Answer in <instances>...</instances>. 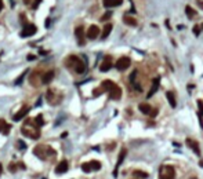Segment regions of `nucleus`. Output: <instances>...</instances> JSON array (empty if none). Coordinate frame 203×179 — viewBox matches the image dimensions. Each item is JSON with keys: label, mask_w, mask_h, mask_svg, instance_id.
<instances>
[{"label": "nucleus", "mask_w": 203, "mask_h": 179, "mask_svg": "<svg viewBox=\"0 0 203 179\" xmlns=\"http://www.w3.org/2000/svg\"><path fill=\"white\" fill-rule=\"evenodd\" d=\"M33 121H35V124H36V125L39 127V128L43 125V124H44V121H43V116H42V114H39L36 118H33Z\"/></svg>", "instance_id": "nucleus-26"}, {"label": "nucleus", "mask_w": 203, "mask_h": 179, "mask_svg": "<svg viewBox=\"0 0 203 179\" xmlns=\"http://www.w3.org/2000/svg\"><path fill=\"white\" fill-rule=\"evenodd\" d=\"M159 77H156V79H153V84H152V88L149 90V92H148V98H151V96L153 95V94L156 92V91L159 90Z\"/></svg>", "instance_id": "nucleus-17"}, {"label": "nucleus", "mask_w": 203, "mask_h": 179, "mask_svg": "<svg viewBox=\"0 0 203 179\" xmlns=\"http://www.w3.org/2000/svg\"><path fill=\"white\" fill-rule=\"evenodd\" d=\"M115 85L113 81H111V80H104L102 84H101V90L102 91H111V88Z\"/></svg>", "instance_id": "nucleus-19"}, {"label": "nucleus", "mask_w": 203, "mask_h": 179, "mask_svg": "<svg viewBox=\"0 0 203 179\" xmlns=\"http://www.w3.org/2000/svg\"><path fill=\"white\" fill-rule=\"evenodd\" d=\"M196 4L199 6V7L203 10V0H196Z\"/></svg>", "instance_id": "nucleus-38"}, {"label": "nucleus", "mask_w": 203, "mask_h": 179, "mask_svg": "<svg viewBox=\"0 0 203 179\" xmlns=\"http://www.w3.org/2000/svg\"><path fill=\"white\" fill-rule=\"evenodd\" d=\"M86 36H87V39H90V40H94V39H97L98 36H100V28H98L97 25H91V26L87 29Z\"/></svg>", "instance_id": "nucleus-7"}, {"label": "nucleus", "mask_w": 203, "mask_h": 179, "mask_svg": "<svg viewBox=\"0 0 203 179\" xmlns=\"http://www.w3.org/2000/svg\"><path fill=\"white\" fill-rule=\"evenodd\" d=\"M123 21H124L126 25H130V26H137V21L134 18H131V17H128V15L123 17Z\"/></svg>", "instance_id": "nucleus-22"}, {"label": "nucleus", "mask_w": 203, "mask_h": 179, "mask_svg": "<svg viewBox=\"0 0 203 179\" xmlns=\"http://www.w3.org/2000/svg\"><path fill=\"white\" fill-rule=\"evenodd\" d=\"M90 167H91V171H98L101 168V162L97 160H93V161H90Z\"/></svg>", "instance_id": "nucleus-25"}, {"label": "nucleus", "mask_w": 203, "mask_h": 179, "mask_svg": "<svg viewBox=\"0 0 203 179\" xmlns=\"http://www.w3.org/2000/svg\"><path fill=\"white\" fill-rule=\"evenodd\" d=\"M159 179H175V170L173 165H162L159 170Z\"/></svg>", "instance_id": "nucleus-4"}, {"label": "nucleus", "mask_w": 203, "mask_h": 179, "mask_svg": "<svg viewBox=\"0 0 203 179\" xmlns=\"http://www.w3.org/2000/svg\"><path fill=\"white\" fill-rule=\"evenodd\" d=\"M17 147L20 149V150H25V149H26V145L22 142V140H17Z\"/></svg>", "instance_id": "nucleus-29"}, {"label": "nucleus", "mask_w": 203, "mask_h": 179, "mask_svg": "<svg viewBox=\"0 0 203 179\" xmlns=\"http://www.w3.org/2000/svg\"><path fill=\"white\" fill-rule=\"evenodd\" d=\"M31 2H32V0H24V3H25V4H31Z\"/></svg>", "instance_id": "nucleus-41"}, {"label": "nucleus", "mask_w": 203, "mask_h": 179, "mask_svg": "<svg viewBox=\"0 0 203 179\" xmlns=\"http://www.w3.org/2000/svg\"><path fill=\"white\" fill-rule=\"evenodd\" d=\"M120 96H122V88L115 84L109 91V98L113 99V101H117V99H120Z\"/></svg>", "instance_id": "nucleus-8"}, {"label": "nucleus", "mask_w": 203, "mask_h": 179, "mask_svg": "<svg viewBox=\"0 0 203 179\" xmlns=\"http://www.w3.org/2000/svg\"><path fill=\"white\" fill-rule=\"evenodd\" d=\"M111 68H112V59H111V57H105V59L102 61V63H101V66H100V70L101 72H108Z\"/></svg>", "instance_id": "nucleus-13"}, {"label": "nucleus", "mask_w": 203, "mask_h": 179, "mask_svg": "<svg viewBox=\"0 0 203 179\" xmlns=\"http://www.w3.org/2000/svg\"><path fill=\"white\" fill-rule=\"evenodd\" d=\"M192 30H193V33H195L196 36L200 33V28H199V26H193V29H192Z\"/></svg>", "instance_id": "nucleus-35"}, {"label": "nucleus", "mask_w": 203, "mask_h": 179, "mask_svg": "<svg viewBox=\"0 0 203 179\" xmlns=\"http://www.w3.org/2000/svg\"><path fill=\"white\" fill-rule=\"evenodd\" d=\"M138 109H140V112L144 113V114H149L151 110H152V106H151V105H148V103H140Z\"/></svg>", "instance_id": "nucleus-20"}, {"label": "nucleus", "mask_w": 203, "mask_h": 179, "mask_svg": "<svg viewBox=\"0 0 203 179\" xmlns=\"http://www.w3.org/2000/svg\"><path fill=\"white\" fill-rule=\"evenodd\" d=\"M202 29H203V24H202Z\"/></svg>", "instance_id": "nucleus-44"}, {"label": "nucleus", "mask_w": 203, "mask_h": 179, "mask_svg": "<svg viewBox=\"0 0 203 179\" xmlns=\"http://www.w3.org/2000/svg\"><path fill=\"white\" fill-rule=\"evenodd\" d=\"M10 128H11V127H10V124L6 123V120H0V132H2V134L9 135Z\"/></svg>", "instance_id": "nucleus-16"}, {"label": "nucleus", "mask_w": 203, "mask_h": 179, "mask_svg": "<svg viewBox=\"0 0 203 179\" xmlns=\"http://www.w3.org/2000/svg\"><path fill=\"white\" fill-rule=\"evenodd\" d=\"M126 153H127V150H126L124 147L120 150V153H119V158H117V162H116V167H115V171H113V176H117V170H119V167L122 165V162H123V160H124V157H126Z\"/></svg>", "instance_id": "nucleus-12"}, {"label": "nucleus", "mask_w": 203, "mask_h": 179, "mask_svg": "<svg viewBox=\"0 0 203 179\" xmlns=\"http://www.w3.org/2000/svg\"><path fill=\"white\" fill-rule=\"evenodd\" d=\"M2 172H3V165H2V162H0V175H2Z\"/></svg>", "instance_id": "nucleus-40"}, {"label": "nucleus", "mask_w": 203, "mask_h": 179, "mask_svg": "<svg viewBox=\"0 0 203 179\" xmlns=\"http://www.w3.org/2000/svg\"><path fill=\"white\" fill-rule=\"evenodd\" d=\"M199 165L203 168V160H200V161H199Z\"/></svg>", "instance_id": "nucleus-42"}, {"label": "nucleus", "mask_w": 203, "mask_h": 179, "mask_svg": "<svg viewBox=\"0 0 203 179\" xmlns=\"http://www.w3.org/2000/svg\"><path fill=\"white\" fill-rule=\"evenodd\" d=\"M134 175L140 176V178H148V173L147 172H142V171H134Z\"/></svg>", "instance_id": "nucleus-28"}, {"label": "nucleus", "mask_w": 203, "mask_h": 179, "mask_svg": "<svg viewBox=\"0 0 203 179\" xmlns=\"http://www.w3.org/2000/svg\"><path fill=\"white\" fill-rule=\"evenodd\" d=\"M43 179H46V178H43Z\"/></svg>", "instance_id": "nucleus-45"}, {"label": "nucleus", "mask_w": 203, "mask_h": 179, "mask_svg": "<svg viewBox=\"0 0 203 179\" xmlns=\"http://www.w3.org/2000/svg\"><path fill=\"white\" fill-rule=\"evenodd\" d=\"M21 132H22V135H25V136L31 138V139H39V136H40L39 127L35 124L33 118H26L25 125H22V128H21Z\"/></svg>", "instance_id": "nucleus-1"}, {"label": "nucleus", "mask_w": 203, "mask_h": 179, "mask_svg": "<svg viewBox=\"0 0 203 179\" xmlns=\"http://www.w3.org/2000/svg\"><path fill=\"white\" fill-rule=\"evenodd\" d=\"M68 168H69V164H68L67 160H62L59 164H57L56 167V173H58V175H62V173H65L68 171Z\"/></svg>", "instance_id": "nucleus-11"}, {"label": "nucleus", "mask_w": 203, "mask_h": 179, "mask_svg": "<svg viewBox=\"0 0 203 179\" xmlns=\"http://www.w3.org/2000/svg\"><path fill=\"white\" fill-rule=\"evenodd\" d=\"M104 7L105 8H113V7H117L123 3V0H104Z\"/></svg>", "instance_id": "nucleus-15"}, {"label": "nucleus", "mask_w": 203, "mask_h": 179, "mask_svg": "<svg viewBox=\"0 0 203 179\" xmlns=\"http://www.w3.org/2000/svg\"><path fill=\"white\" fill-rule=\"evenodd\" d=\"M25 74H26V70H25V72H24V73H22V74H21V76H20V77H18V79H17V80H15V84H17V85H18V84H21V81H22V80H24V77H25Z\"/></svg>", "instance_id": "nucleus-30"}, {"label": "nucleus", "mask_w": 203, "mask_h": 179, "mask_svg": "<svg viewBox=\"0 0 203 179\" xmlns=\"http://www.w3.org/2000/svg\"><path fill=\"white\" fill-rule=\"evenodd\" d=\"M191 179H196V178H191Z\"/></svg>", "instance_id": "nucleus-43"}, {"label": "nucleus", "mask_w": 203, "mask_h": 179, "mask_svg": "<svg viewBox=\"0 0 203 179\" xmlns=\"http://www.w3.org/2000/svg\"><path fill=\"white\" fill-rule=\"evenodd\" d=\"M111 30H112V25L111 24H106L105 26H104V30H102V35H101V37L106 39L109 36V33H111Z\"/></svg>", "instance_id": "nucleus-23"}, {"label": "nucleus", "mask_w": 203, "mask_h": 179, "mask_svg": "<svg viewBox=\"0 0 203 179\" xmlns=\"http://www.w3.org/2000/svg\"><path fill=\"white\" fill-rule=\"evenodd\" d=\"M53 79H54V72H53V70L46 72V73L43 74V77H42V83H44V84H48V83H50Z\"/></svg>", "instance_id": "nucleus-18"}, {"label": "nucleus", "mask_w": 203, "mask_h": 179, "mask_svg": "<svg viewBox=\"0 0 203 179\" xmlns=\"http://www.w3.org/2000/svg\"><path fill=\"white\" fill-rule=\"evenodd\" d=\"M29 110H31V109H29L28 106H22L20 112L15 113V114L13 116V120H14V121H21V120H22V118L29 113Z\"/></svg>", "instance_id": "nucleus-10"}, {"label": "nucleus", "mask_w": 203, "mask_h": 179, "mask_svg": "<svg viewBox=\"0 0 203 179\" xmlns=\"http://www.w3.org/2000/svg\"><path fill=\"white\" fill-rule=\"evenodd\" d=\"M33 154L36 157H39L40 160H46L48 156H54L56 151L50 147V146H46V145H39L33 149Z\"/></svg>", "instance_id": "nucleus-3"}, {"label": "nucleus", "mask_w": 203, "mask_h": 179, "mask_svg": "<svg viewBox=\"0 0 203 179\" xmlns=\"http://www.w3.org/2000/svg\"><path fill=\"white\" fill-rule=\"evenodd\" d=\"M102 92H104V91L101 90V87H100L98 90H94V91H93V95H94V96H98V95H101Z\"/></svg>", "instance_id": "nucleus-33"}, {"label": "nucleus", "mask_w": 203, "mask_h": 179, "mask_svg": "<svg viewBox=\"0 0 203 179\" xmlns=\"http://www.w3.org/2000/svg\"><path fill=\"white\" fill-rule=\"evenodd\" d=\"M9 171H10V172H15V171H17V165L11 162V164L9 165Z\"/></svg>", "instance_id": "nucleus-32"}, {"label": "nucleus", "mask_w": 203, "mask_h": 179, "mask_svg": "<svg viewBox=\"0 0 203 179\" xmlns=\"http://www.w3.org/2000/svg\"><path fill=\"white\" fill-rule=\"evenodd\" d=\"M131 65V61H130V58L128 57H122V58H119L117 59V62H116V69L117 70H126V69H128V66Z\"/></svg>", "instance_id": "nucleus-6"}, {"label": "nucleus", "mask_w": 203, "mask_h": 179, "mask_svg": "<svg viewBox=\"0 0 203 179\" xmlns=\"http://www.w3.org/2000/svg\"><path fill=\"white\" fill-rule=\"evenodd\" d=\"M75 36H76V39H78V44H79V46H84V44H86L83 26H78V28H76V29H75Z\"/></svg>", "instance_id": "nucleus-9"}, {"label": "nucleus", "mask_w": 203, "mask_h": 179, "mask_svg": "<svg viewBox=\"0 0 203 179\" xmlns=\"http://www.w3.org/2000/svg\"><path fill=\"white\" fill-rule=\"evenodd\" d=\"M65 63H67L68 68L72 69V70H75L76 73H79V74H82V73L86 72V63H84L79 57H76V55H71V57H68V59L65 61Z\"/></svg>", "instance_id": "nucleus-2"}, {"label": "nucleus", "mask_w": 203, "mask_h": 179, "mask_svg": "<svg viewBox=\"0 0 203 179\" xmlns=\"http://www.w3.org/2000/svg\"><path fill=\"white\" fill-rule=\"evenodd\" d=\"M3 0H0V11H2V10H3Z\"/></svg>", "instance_id": "nucleus-39"}, {"label": "nucleus", "mask_w": 203, "mask_h": 179, "mask_svg": "<svg viewBox=\"0 0 203 179\" xmlns=\"http://www.w3.org/2000/svg\"><path fill=\"white\" fill-rule=\"evenodd\" d=\"M197 106H199V116H203V102L197 101Z\"/></svg>", "instance_id": "nucleus-31"}, {"label": "nucleus", "mask_w": 203, "mask_h": 179, "mask_svg": "<svg viewBox=\"0 0 203 179\" xmlns=\"http://www.w3.org/2000/svg\"><path fill=\"white\" fill-rule=\"evenodd\" d=\"M36 32H37V28L35 26V25H32V24H28V25H25V26L22 28L20 36L21 37H31V36H33Z\"/></svg>", "instance_id": "nucleus-5"}, {"label": "nucleus", "mask_w": 203, "mask_h": 179, "mask_svg": "<svg viewBox=\"0 0 203 179\" xmlns=\"http://www.w3.org/2000/svg\"><path fill=\"white\" fill-rule=\"evenodd\" d=\"M185 14H186V17H188L189 19H192L195 15H196V11H195L191 6H186V7H185Z\"/></svg>", "instance_id": "nucleus-24"}, {"label": "nucleus", "mask_w": 203, "mask_h": 179, "mask_svg": "<svg viewBox=\"0 0 203 179\" xmlns=\"http://www.w3.org/2000/svg\"><path fill=\"white\" fill-rule=\"evenodd\" d=\"M82 171H84V172H91L90 162H83V164H82Z\"/></svg>", "instance_id": "nucleus-27"}, {"label": "nucleus", "mask_w": 203, "mask_h": 179, "mask_svg": "<svg viewBox=\"0 0 203 179\" xmlns=\"http://www.w3.org/2000/svg\"><path fill=\"white\" fill-rule=\"evenodd\" d=\"M166 96H167V101H169V103H170V106L171 107H175V98H174V94L171 92V91H167L166 92Z\"/></svg>", "instance_id": "nucleus-21"}, {"label": "nucleus", "mask_w": 203, "mask_h": 179, "mask_svg": "<svg viewBox=\"0 0 203 179\" xmlns=\"http://www.w3.org/2000/svg\"><path fill=\"white\" fill-rule=\"evenodd\" d=\"M136 76H137V72L134 70L133 73H131V77H130V80H131V81H134V80H136Z\"/></svg>", "instance_id": "nucleus-37"}, {"label": "nucleus", "mask_w": 203, "mask_h": 179, "mask_svg": "<svg viewBox=\"0 0 203 179\" xmlns=\"http://www.w3.org/2000/svg\"><path fill=\"white\" fill-rule=\"evenodd\" d=\"M149 114H151V117H155V116L158 114V109H153V107H152V110H151Z\"/></svg>", "instance_id": "nucleus-34"}, {"label": "nucleus", "mask_w": 203, "mask_h": 179, "mask_svg": "<svg viewBox=\"0 0 203 179\" xmlns=\"http://www.w3.org/2000/svg\"><path fill=\"white\" fill-rule=\"evenodd\" d=\"M186 145L189 146V147L192 149V150L195 151V154H197V156H200V149H199V143L196 142V140H192V139H186Z\"/></svg>", "instance_id": "nucleus-14"}, {"label": "nucleus", "mask_w": 203, "mask_h": 179, "mask_svg": "<svg viewBox=\"0 0 203 179\" xmlns=\"http://www.w3.org/2000/svg\"><path fill=\"white\" fill-rule=\"evenodd\" d=\"M109 17H111V13H106L105 15H102V18H101V21H106V19H108Z\"/></svg>", "instance_id": "nucleus-36"}]
</instances>
